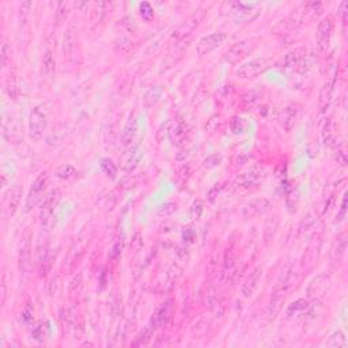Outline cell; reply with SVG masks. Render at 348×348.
<instances>
[{"label":"cell","mask_w":348,"mask_h":348,"mask_svg":"<svg viewBox=\"0 0 348 348\" xmlns=\"http://www.w3.org/2000/svg\"><path fill=\"white\" fill-rule=\"evenodd\" d=\"M271 65V59H266V57L255 59L249 61V63H245V64L241 65L238 70H237V75L239 78H244V79H253V78L259 76L262 72H265Z\"/></svg>","instance_id":"obj_1"},{"label":"cell","mask_w":348,"mask_h":348,"mask_svg":"<svg viewBox=\"0 0 348 348\" xmlns=\"http://www.w3.org/2000/svg\"><path fill=\"white\" fill-rule=\"evenodd\" d=\"M227 40V36L224 33H214V34H210L207 37H203L197 44L196 46V52L197 54L200 56H204V54L211 53L212 50H215L219 46H222L223 44L226 43Z\"/></svg>","instance_id":"obj_2"},{"label":"cell","mask_w":348,"mask_h":348,"mask_svg":"<svg viewBox=\"0 0 348 348\" xmlns=\"http://www.w3.org/2000/svg\"><path fill=\"white\" fill-rule=\"evenodd\" d=\"M46 182H48V174L46 173H41L36 178L26 199V211H30L33 207H36L41 201L44 190L46 188Z\"/></svg>","instance_id":"obj_3"},{"label":"cell","mask_w":348,"mask_h":348,"mask_svg":"<svg viewBox=\"0 0 348 348\" xmlns=\"http://www.w3.org/2000/svg\"><path fill=\"white\" fill-rule=\"evenodd\" d=\"M45 127H46V116H45V113L41 112L40 108L33 109V112L30 113V121H29L30 137L34 140H40L44 135Z\"/></svg>","instance_id":"obj_4"},{"label":"cell","mask_w":348,"mask_h":348,"mask_svg":"<svg viewBox=\"0 0 348 348\" xmlns=\"http://www.w3.org/2000/svg\"><path fill=\"white\" fill-rule=\"evenodd\" d=\"M286 291H287V283H280L273 290L271 301L268 304V317L271 320H273L282 309V304L284 302V298H286Z\"/></svg>","instance_id":"obj_5"},{"label":"cell","mask_w":348,"mask_h":348,"mask_svg":"<svg viewBox=\"0 0 348 348\" xmlns=\"http://www.w3.org/2000/svg\"><path fill=\"white\" fill-rule=\"evenodd\" d=\"M332 32H333V23L331 18H324L317 27V45L321 52H325L329 46Z\"/></svg>","instance_id":"obj_6"},{"label":"cell","mask_w":348,"mask_h":348,"mask_svg":"<svg viewBox=\"0 0 348 348\" xmlns=\"http://www.w3.org/2000/svg\"><path fill=\"white\" fill-rule=\"evenodd\" d=\"M172 315H173V304L170 301H168V302H165L158 307L155 314L152 317L151 326L154 329L166 326L169 324V321L172 320Z\"/></svg>","instance_id":"obj_7"},{"label":"cell","mask_w":348,"mask_h":348,"mask_svg":"<svg viewBox=\"0 0 348 348\" xmlns=\"http://www.w3.org/2000/svg\"><path fill=\"white\" fill-rule=\"evenodd\" d=\"M250 49H252V46H250V44L248 43V41H241V43L234 44L233 46L226 52L224 59H226V61H228L230 64H237L238 61H241L244 57L248 56Z\"/></svg>","instance_id":"obj_8"},{"label":"cell","mask_w":348,"mask_h":348,"mask_svg":"<svg viewBox=\"0 0 348 348\" xmlns=\"http://www.w3.org/2000/svg\"><path fill=\"white\" fill-rule=\"evenodd\" d=\"M56 200H57V192H52L49 197H46L44 201L43 211H41V223H43V227H45L46 230L53 223V207Z\"/></svg>","instance_id":"obj_9"},{"label":"cell","mask_w":348,"mask_h":348,"mask_svg":"<svg viewBox=\"0 0 348 348\" xmlns=\"http://www.w3.org/2000/svg\"><path fill=\"white\" fill-rule=\"evenodd\" d=\"M235 7L239 8V10H235V22L237 23H249L260 15V11L255 10L253 5L238 3V4H235Z\"/></svg>","instance_id":"obj_10"},{"label":"cell","mask_w":348,"mask_h":348,"mask_svg":"<svg viewBox=\"0 0 348 348\" xmlns=\"http://www.w3.org/2000/svg\"><path fill=\"white\" fill-rule=\"evenodd\" d=\"M335 76H336V71H333V74H332V75L329 76L328 79H326V82L324 83V86H322V88H321L320 108L322 109V110H325V109L329 106V103H331V101H332V97H333Z\"/></svg>","instance_id":"obj_11"},{"label":"cell","mask_w":348,"mask_h":348,"mask_svg":"<svg viewBox=\"0 0 348 348\" xmlns=\"http://www.w3.org/2000/svg\"><path fill=\"white\" fill-rule=\"evenodd\" d=\"M261 275H262V271H261L260 268H257V269H255L253 273L248 277V280L245 282L244 287H242V294H244L245 297H250V295L253 294L255 288L257 287V283L260 280Z\"/></svg>","instance_id":"obj_12"},{"label":"cell","mask_w":348,"mask_h":348,"mask_svg":"<svg viewBox=\"0 0 348 348\" xmlns=\"http://www.w3.org/2000/svg\"><path fill=\"white\" fill-rule=\"evenodd\" d=\"M326 346L333 348H347V339H346V335H344L342 331L335 332V333L329 337V340L326 342Z\"/></svg>","instance_id":"obj_13"},{"label":"cell","mask_w":348,"mask_h":348,"mask_svg":"<svg viewBox=\"0 0 348 348\" xmlns=\"http://www.w3.org/2000/svg\"><path fill=\"white\" fill-rule=\"evenodd\" d=\"M19 199H21V188H19V186H15V188L10 192V199H8V206H7V211H8V215H10V217H12L14 212L16 211L18 204H19Z\"/></svg>","instance_id":"obj_14"},{"label":"cell","mask_w":348,"mask_h":348,"mask_svg":"<svg viewBox=\"0 0 348 348\" xmlns=\"http://www.w3.org/2000/svg\"><path fill=\"white\" fill-rule=\"evenodd\" d=\"M43 63H44V72H45V75L49 76V78H50V76H53L54 68H56V61H54L53 54H52L50 50H46V52H45Z\"/></svg>","instance_id":"obj_15"},{"label":"cell","mask_w":348,"mask_h":348,"mask_svg":"<svg viewBox=\"0 0 348 348\" xmlns=\"http://www.w3.org/2000/svg\"><path fill=\"white\" fill-rule=\"evenodd\" d=\"M309 307V304L304 301V299H299V301H297L295 304H293L290 307H288V314H291L294 311V314H297V313H299V311H304V310H306Z\"/></svg>","instance_id":"obj_16"},{"label":"cell","mask_w":348,"mask_h":348,"mask_svg":"<svg viewBox=\"0 0 348 348\" xmlns=\"http://www.w3.org/2000/svg\"><path fill=\"white\" fill-rule=\"evenodd\" d=\"M287 121H290V127H293L294 121H295V110H293V108L284 109V112H283L282 123L284 127L287 124Z\"/></svg>","instance_id":"obj_17"},{"label":"cell","mask_w":348,"mask_h":348,"mask_svg":"<svg viewBox=\"0 0 348 348\" xmlns=\"http://www.w3.org/2000/svg\"><path fill=\"white\" fill-rule=\"evenodd\" d=\"M220 161H222V157H220V155H218V154H215V155H210V157L207 158L206 161H204V166H206L207 169H212V168H215V166H218Z\"/></svg>","instance_id":"obj_18"},{"label":"cell","mask_w":348,"mask_h":348,"mask_svg":"<svg viewBox=\"0 0 348 348\" xmlns=\"http://www.w3.org/2000/svg\"><path fill=\"white\" fill-rule=\"evenodd\" d=\"M140 15L146 19V21H150L152 18V15H154V12H152V8L151 5L148 4V3H141L140 5Z\"/></svg>","instance_id":"obj_19"},{"label":"cell","mask_w":348,"mask_h":348,"mask_svg":"<svg viewBox=\"0 0 348 348\" xmlns=\"http://www.w3.org/2000/svg\"><path fill=\"white\" fill-rule=\"evenodd\" d=\"M245 130V124L242 119H234V121L231 123V130L234 133H242Z\"/></svg>","instance_id":"obj_20"},{"label":"cell","mask_w":348,"mask_h":348,"mask_svg":"<svg viewBox=\"0 0 348 348\" xmlns=\"http://www.w3.org/2000/svg\"><path fill=\"white\" fill-rule=\"evenodd\" d=\"M102 169L105 173L108 174V175H110V177H114V174H116V168H114V165L110 161H102Z\"/></svg>","instance_id":"obj_21"},{"label":"cell","mask_w":348,"mask_h":348,"mask_svg":"<svg viewBox=\"0 0 348 348\" xmlns=\"http://www.w3.org/2000/svg\"><path fill=\"white\" fill-rule=\"evenodd\" d=\"M33 336H34V339H36V340H38V342H43L45 333H44V332H41V328H37L36 331L33 332Z\"/></svg>","instance_id":"obj_22"},{"label":"cell","mask_w":348,"mask_h":348,"mask_svg":"<svg viewBox=\"0 0 348 348\" xmlns=\"http://www.w3.org/2000/svg\"><path fill=\"white\" fill-rule=\"evenodd\" d=\"M5 59H7V45H3V48H1V64L4 65L5 64Z\"/></svg>","instance_id":"obj_23"}]
</instances>
